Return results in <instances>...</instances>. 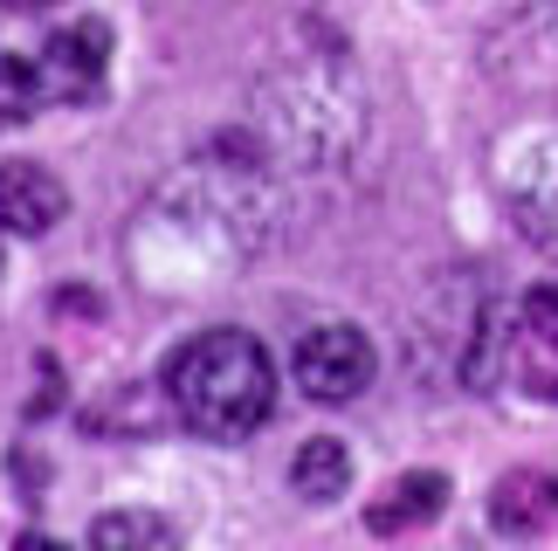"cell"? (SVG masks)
Returning a JSON list of instances; mask_svg holds the SVG:
<instances>
[{
    "instance_id": "obj_1",
    "label": "cell",
    "mask_w": 558,
    "mask_h": 551,
    "mask_svg": "<svg viewBox=\"0 0 558 551\" xmlns=\"http://www.w3.org/2000/svg\"><path fill=\"white\" fill-rule=\"evenodd\" d=\"M242 138L269 166H290V173H331V166H345L359 152V138H366V90H359L352 70H338V62H296V70H276V76L255 83Z\"/></svg>"
},
{
    "instance_id": "obj_2",
    "label": "cell",
    "mask_w": 558,
    "mask_h": 551,
    "mask_svg": "<svg viewBox=\"0 0 558 551\" xmlns=\"http://www.w3.org/2000/svg\"><path fill=\"white\" fill-rule=\"evenodd\" d=\"M166 400L201 441H248L276 414V358L248 331H201L166 366Z\"/></svg>"
},
{
    "instance_id": "obj_3",
    "label": "cell",
    "mask_w": 558,
    "mask_h": 551,
    "mask_svg": "<svg viewBox=\"0 0 558 551\" xmlns=\"http://www.w3.org/2000/svg\"><path fill=\"white\" fill-rule=\"evenodd\" d=\"M373 338L359 325H311L296 338V387L311 400H325V407H345L373 387Z\"/></svg>"
},
{
    "instance_id": "obj_4",
    "label": "cell",
    "mask_w": 558,
    "mask_h": 551,
    "mask_svg": "<svg viewBox=\"0 0 558 551\" xmlns=\"http://www.w3.org/2000/svg\"><path fill=\"white\" fill-rule=\"evenodd\" d=\"M41 97L49 103H97L104 76H111V28L104 21H70L49 35V49L35 56Z\"/></svg>"
},
{
    "instance_id": "obj_5",
    "label": "cell",
    "mask_w": 558,
    "mask_h": 551,
    "mask_svg": "<svg viewBox=\"0 0 558 551\" xmlns=\"http://www.w3.org/2000/svg\"><path fill=\"white\" fill-rule=\"evenodd\" d=\"M504 200H510V221L531 248H545L558 262V132L531 138L504 173Z\"/></svg>"
},
{
    "instance_id": "obj_6",
    "label": "cell",
    "mask_w": 558,
    "mask_h": 551,
    "mask_svg": "<svg viewBox=\"0 0 558 551\" xmlns=\"http://www.w3.org/2000/svg\"><path fill=\"white\" fill-rule=\"evenodd\" d=\"M510 372L531 400L558 407V283H538L510 317Z\"/></svg>"
},
{
    "instance_id": "obj_7",
    "label": "cell",
    "mask_w": 558,
    "mask_h": 551,
    "mask_svg": "<svg viewBox=\"0 0 558 551\" xmlns=\"http://www.w3.org/2000/svg\"><path fill=\"white\" fill-rule=\"evenodd\" d=\"M70 215V186L35 159L0 166V235H49Z\"/></svg>"
},
{
    "instance_id": "obj_8",
    "label": "cell",
    "mask_w": 558,
    "mask_h": 551,
    "mask_svg": "<svg viewBox=\"0 0 558 551\" xmlns=\"http://www.w3.org/2000/svg\"><path fill=\"white\" fill-rule=\"evenodd\" d=\"M545 524H558V476H545V469H510L497 490H489V531L538 538Z\"/></svg>"
},
{
    "instance_id": "obj_9",
    "label": "cell",
    "mask_w": 558,
    "mask_h": 551,
    "mask_svg": "<svg viewBox=\"0 0 558 551\" xmlns=\"http://www.w3.org/2000/svg\"><path fill=\"white\" fill-rule=\"evenodd\" d=\"M441 511H448V476L441 469H407L366 511V524L379 538H407V531H421V524H435Z\"/></svg>"
},
{
    "instance_id": "obj_10",
    "label": "cell",
    "mask_w": 558,
    "mask_h": 551,
    "mask_svg": "<svg viewBox=\"0 0 558 551\" xmlns=\"http://www.w3.org/2000/svg\"><path fill=\"white\" fill-rule=\"evenodd\" d=\"M290 490L304 497V503L345 497V490H352V449H345V441H331V434L304 441V449H296V462H290Z\"/></svg>"
},
{
    "instance_id": "obj_11",
    "label": "cell",
    "mask_w": 558,
    "mask_h": 551,
    "mask_svg": "<svg viewBox=\"0 0 558 551\" xmlns=\"http://www.w3.org/2000/svg\"><path fill=\"white\" fill-rule=\"evenodd\" d=\"M90 544H104V551H166V544H180V524H166L159 511H104L90 524Z\"/></svg>"
},
{
    "instance_id": "obj_12",
    "label": "cell",
    "mask_w": 558,
    "mask_h": 551,
    "mask_svg": "<svg viewBox=\"0 0 558 551\" xmlns=\"http://www.w3.org/2000/svg\"><path fill=\"white\" fill-rule=\"evenodd\" d=\"M41 76H35V62H21V56H8L0 62V132H14V124H28L35 111H41Z\"/></svg>"
}]
</instances>
